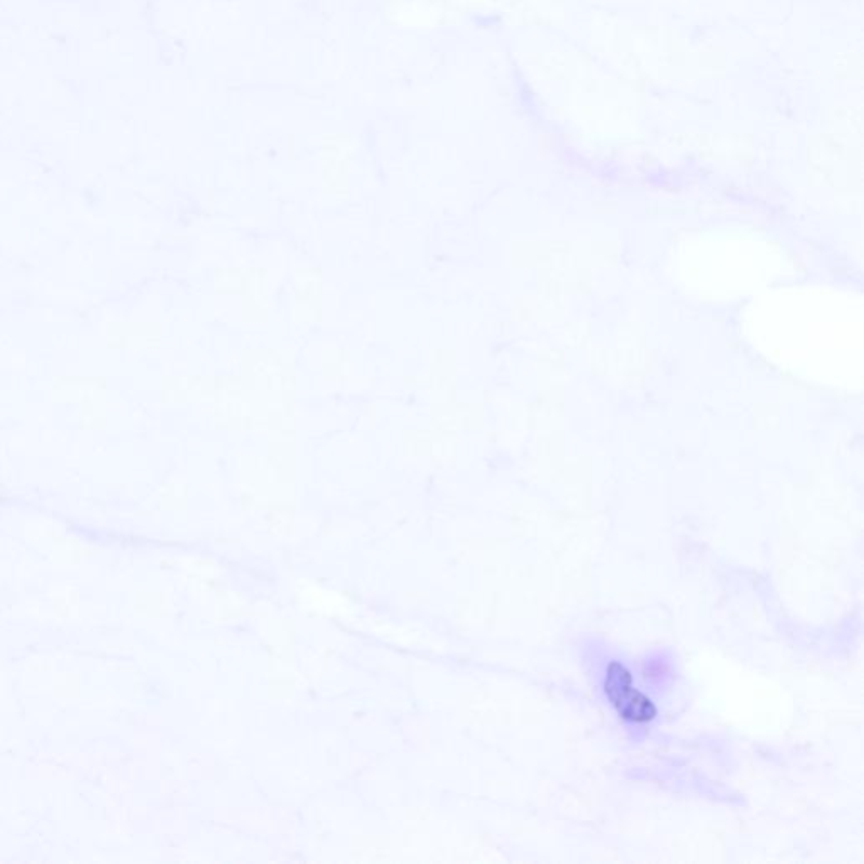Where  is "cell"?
<instances>
[{
	"mask_svg": "<svg viewBox=\"0 0 864 864\" xmlns=\"http://www.w3.org/2000/svg\"><path fill=\"white\" fill-rule=\"evenodd\" d=\"M605 692L618 716L628 723L648 724L657 716L654 701L635 687L632 672L616 660L606 667Z\"/></svg>",
	"mask_w": 864,
	"mask_h": 864,
	"instance_id": "1",
	"label": "cell"
}]
</instances>
